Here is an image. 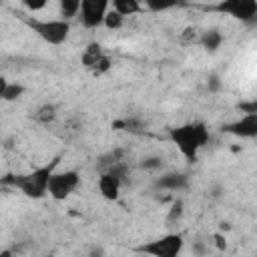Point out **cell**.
Instances as JSON below:
<instances>
[{"mask_svg": "<svg viewBox=\"0 0 257 257\" xmlns=\"http://www.w3.org/2000/svg\"><path fill=\"white\" fill-rule=\"evenodd\" d=\"M199 42L203 44V48H205V50L215 52V50L221 46L223 36H221V32H219V30H207V32H203V36L199 38Z\"/></svg>", "mask_w": 257, "mask_h": 257, "instance_id": "cell-13", "label": "cell"}, {"mask_svg": "<svg viewBox=\"0 0 257 257\" xmlns=\"http://www.w3.org/2000/svg\"><path fill=\"white\" fill-rule=\"evenodd\" d=\"M78 185H80V173L78 171L70 169L64 173H54L50 179V185H48V195L54 201H64L76 191Z\"/></svg>", "mask_w": 257, "mask_h": 257, "instance_id": "cell-5", "label": "cell"}, {"mask_svg": "<svg viewBox=\"0 0 257 257\" xmlns=\"http://www.w3.org/2000/svg\"><path fill=\"white\" fill-rule=\"evenodd\" d=\"M122 22H124V16H120L118 12H114V10L110 8L108 14H106V18H104V26H106L108 30H116V28L122 26Z\"/></svg>", "mask_w": 257, "mask_h": 257, "instance_id": "cell-17", "label": "cell"}, {"mask_svg": "<svg viewBox=\"0 0 257 257\" xmlns=\"http://www.w3.org/2000/svg\"><path fill=\"white\" fill-rule=\"evenodd\" d=\"M141 4L137 2V0H114L112 2V10L114 12H118L120 16H133V14H137V12H141Z\"/></svg>", "mask_w": 257, "mask_h": 257, "instance_id": "cell-12", "label": "cell"}, {"mask_svg": "<svg viewBox=\"0 0 257 257\" xmlns=\"http://www.w3.org/2000/svg\"><path fill=\"white\" fill-rule=\"evenodd\" d=\"M187 183H189V177L183 173H169V175H163L161 179H157V187L167 189V191H181L187 187Z\"/></svg>", "mask_w": 257, "mask_h": 257, "instance_id": "cell-10", "label": "cell"}, {"mask_svg": "<svg viewBox=\"0 0 257 257\" xmlns=\"http://www.w3.org/2000/svg\"><path fill=\"white\" fill-rule=\"evenodd\" d=\"M60 159H62V155H56L48 165L38 167L26 175H8L2 179V185H12V187L20 189L28 199H42L48 193L50 179H52L54 169L58 167Z\"/></svg>", "mask_w": 257, "mask_h": 257, "instance_id": "cell-1", "label": "cell"}, {"mask_svg": "<svg viewBox=\"0 0 257 257\" xmlns=\"http://www.w3.org/2000/svg\"><path fill=\"white\" fill-rule=\"evenodd\" d=\"M169 139L173 141V145H177V149L187 161H195L199 151L209 143V128L201 120L185 122V124L173 126L169 131Z\"/></svg>", "mask_w": 257, "mask_h": 257, "instance_id": "cell-2", "label": "cell"}, {"mask_svg": "<svg viewBox=\"0 0 257 257\" xmlns=\"http://www.w3.org/2000/svg\"><path fill=\"white\" fill-rule=\"evenodd\" d=\"M253 22H257V16H255V20H253Z\"/></svg>", "mask_w": 257, "mask_h": 257, "instance_id": "cell-25", "label": "cell"}, {"mask_svg": "<svg viewBox=\"0 0 257 257\" xmlns=\"http://www.w3.org/2000/svg\"><path fill=\"white\" fill-rule=\"evenodd\" d=\"M32 118L36 122H40V124H48V122H52L56 118V106L54 104H42V106L36 108V112L32 114Z\"/></svg>", "mask_w": 257, "mask_h": 257, "instance_id": "cell-14", "label": "cell"}, {"mask_svg": "<svg viewBox=\"0 0 257 257\" xmlns=\"http://www.w3.org/2000/svg\"><path fill=\"white\" fill-rule=\"evenodd\" d=\"M223 133L239 137V139H255L257 137V114H243L241 118L223 124Z\"/></svg>", "mask_w": 257, "mask_h": 257, "instance_id": "cell-8", "label": "cell"}, {"mask_svg": "<svg viewBox=\"0 0 257 257\" xmlns=\"http://www.w3.org/2000/svg\"><path fill=\"white\" fill-rule=\"evenodd\" d=\"M110 66H112V60H110L108 56H104V58L92 68V74H94V76H100V74H104L106 70H110Z\"/></svg>", "mask_w": 257, "mask_h": 257, "instance_id": "cell-19", "label": "cell"}, {"mask_svg": "<svg viewBox=\"0 0 257 257\" xmlns=\"http://www.w3.org/2000/svg\"><path fill=\"white\" fill-rule=\"evenodd\" d=\"M108 10L110 8H108L106 0H82L80 2V24L84 28L102 26Z\"/></svg>", "mask_w": 257, "mask_h": 257, "instance_id": "cell-7", "label": "cell"}, {"mask_svg": "<svg viewBox=\"0 0 257 257\" xmlns=\"http://www.w3.org/2000/svg\"><path fill=\"white\" fill-rule=\"evenodd\" d=\"M120 185H122V181L118 177L110 175V173H100V177H98V191L108 201H116L118 199Z\"/></svg>", "mask_w": 257, "mask_h": 257, "instance_id": "cell-9", "label": "cell"}, {"mask_svg": "<svg viewBox=\"0 0 257 257\" xmlns=\"http://www.w3.org/2000/svg\"><path fill=\"white\" fill-rule=\"evenodd\" d=\"M177 2H157V0H149L147 2V8L149 10H155V12H161V10H169V8H175Z\"/></svg>", "mask_w": 257, "mask_h": 257, "instance_id": "cell-18", "label": "cell"}, {"mask_svg": "<svg viewBox=\"0 0 257 257\" xmlns=\"http://www.w3.org/2000/svg\"><path fill=\"white\" fill-rule=\"evenodd\" d=\"M24 6L30 10V12H36V10H42L46 6V0H38V2H32V0H24Z\"/></svg>", "mask_w": 257, "mask_h": 257, "instance_id": "cell-23", "label": "cell"}, {"mask_svg": "<svg viewBox=\"0 0 257 257\" xmlns=\"http://www.w3.org/2000/svg\"><path fill=\"white\" fill-rule=\"evenodd\" d=\"M26 24L44 42L54 44V46L66 42L68 32H70V24L66 20H62V18H56V20H26Z\"/></svg>", "mask_w": 257, "mask_h": 257, "instance_id": "cell-4", "label": "cell"}, {"mask_svg": "<svg viewBox=\"0 0 257 257\" xmlns=\"http://www.w3.org/2000/svg\"><path fill=\"white\" fill-rule=\"evenodd\" d=\"M2 100H16L24 94V86L16 82H2Z\"/></svg>", "mask_w": 257, "mask_h": 257, "instance_id": "cell-16", "label": "cell"}, {"mask_svg": "<svg viewBox=\"0 0 257 257\" xmlns=\"http://www.w3.org/2000/svg\"><path fill=\"white\" fill-rule=\"evenodd\" d=\"M181 215H183V201L179 199V201H175V203H173V207H171V213H169V223H173L175 219H181Z\"/></svg>", "mask_w": 257, "mask_h": 257, "instance_id": "cell-20", "label": "cell"}, {"mask_svg": "<svg viewBox=\"0 0 257 257\" xmlns=\"http://www.w3.org/2000/svg\"><path fill=\"white\" fill-rule=\"evenodd\" d=\"M141 167L143 169H159V167H163V159L161 157H149L141 163Z\"/></svg>", "mask_w": 257, "mask_h": 257, "instance_id": "cell-21", "label": "cell"}, {"mask_svg": "<svg viewBox=\"0 0 257 257\" xmlns=\"http://www.w3.org/2000/svg\"><path fill=\"white\" fill-rule=\"evenodd\" d=\"M106 54L102 52V46L98 44V42H90L86 48H84V52H82V56H80V62L84 64V68H88L90 72H92V68L104 58Z\"/></svg>", "mask_w": 257, "mask_h": 257, "instance_id": "cell-11", "label": "cell"}, {"mask_svg": "<svg viewBox=\"0 0 257 257\" xmlns=\"http://www.w3.org/2000/svg\"><path fill=\"white\" fill-rule=\"evenodd\" d=\"M215 239H217V245H219L221 249H225V245H227V243L223 241V237H221V235H215Z\"/></svg>", "mask_w": 257, "mask_h": 257, "instance_id": "cell-24", "label": "cell"}, {"mask_svg": "<svg viewBox=\"0 0 257 257\" xmlns=\"http://www.w3.org/2000/svg\"><path fill=\"white\" fill-rule=\"evenodd\" d=\"M80 14V2L78 0H62L60 2V16H62V20H70V18H74V16H78Z\"/></svg>", "mask_w": 257, "mask_h": 257, "instance_id": "cell-15", "label": "cell"}, {"mask_svg": "<svg viewBox=\"0 0 257 257\" xmlns=\"http://www.w3.org/2000/svg\"><path fill=\"white\" fill-rule=\"evenodd\" d=\"M183 235L181 233H167L159 239H153L141 247H137L139 253L151 255V257H179L183 251Z\"/></svg>", "mask_w": 257, "mask_h": 257, "instance_id": "cell-3", "label": "cell"}, {"mask_svg": "<svg viewBox=\"0 0 257 257\" xmlns=\"http://www.w3.org/2000/svg\"><path fill=\"white\" fill-rule=\"evenodd\" d=\"M239 110H243L245 114H257V98L255 100H249V102H241L239 104Z\"/></svg>", "mask_w": 257, "mask_h": 257, "instance_id": "cell-22", "label": "cell"}, {"mask_svg": "<svg viewBox=\"0 0 257 257\" xmlns=\"http://www.w3.org/2000/svg\"><path fill=\"white\" fill-rule=\"evenodd\" d=\"M211 10H217L221 14H227L243 22H253L257 16V2L255 0H221L215 6H211Z\"/></svg>", "mask_w": 257, "mask_h": 257, "instance_id": "cell-6", "label": "cell"}]
</instances>
